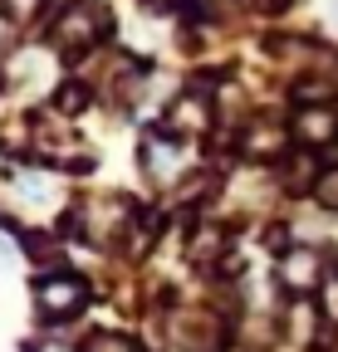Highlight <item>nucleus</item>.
<instances>
[{
	"instance_id": "nucleus-1",
	"label": "nucleus",
	"mask_w": 338,
	"mask_h": 352,
	"mask_svg": "<svg viewBox=\"0 0 338 352\" xmlns=\"http://www.w3.org/2000/svg\"><path fill=\"white\" fill-rule=\"evenodd\" d=\"M108 30H113V20H108V6H103V0H74V6L59 15V25H54V44L74 59V54H83V50H94Z\"/></svg>"
},
{
	"instance_id": "nucleus-2",
	"label": "nucleus",
	"mask_w": 338,
	"mask_h": 352,
	"mask_svg": "<svg viewBox=\"0 0 338 352\" xmlns=\"http://www.w3.org/2000/svg\"><path fill=\"white\" fill-rule=\"evenodd\" d=\"M34 298H39V314L45 318H74L89 303V284L78 274H50V279H39Z\"/></svg>"
},
{
	"instance_id": "nucleus-3",
	"label": "nucleus",
	"mask_w": 338,
	"mask_h": 352,
	"mask_svg": "<svg viewBox=\"0 0 338 352\" xmlns=\"http://www.w3.org/2000/svg\"><path fill=\"white\" fill-rule=\"evenodd\" d=\"M294 138H299L309 152L338 142V113L328 103H304L299 113H294Z\"/></svg>"
},
{
	"instance_id": "nucleus-4",
	"label": "nucleus",
	"mask_w": 338,
	"mask_h": 352,
	"mask_svg": "<svg viewBox=\"0 0 338 352\" xmlns=\"http://www.w3.org/2000/svg\"><path fill=\"white\" fill-rule=\"evenodd\" d=\"M279 274H284V284L294 289V294H314L319 289V279H324V259L314 254V250H289L284 254V264H279Z\"/></svg>"
},
{
	"instance_id": "nucleus-5",
	"label": "nucleus",
	"mask_w": 338,
	"mask_h": 352,
	"mask_svg": "<svg viewBox=\"0 0 338 352\" xmlns=\"http://www.w3.org/2000/svg\"><path fill=\"white\" fill-rule=\"evenodd\" d=\"M206 122H211V108H206L201 98H182V103L172 108V127H177V138H182V132H206Z\"/></svg>"
},
{
	"instance_id": "nucleus-6",
	"label": "nucleus",
	"mask_w": 338,
	"mask_h": 352,
	"mask_svg": "<svg viewBox=\"0 0 338 352\" xmlns=\"http://www.w3.org/2000/svg\"><path fill=\"white\" fill-rule=\"evenodd\" d=\"M319 176H324V171L314 166V157L299 152V157L284 166V186H289V191H304V186H319Z\"/></svg>"
},
{
	"instance_id": "nucleus-7",
	"label": "nucleus",
	"mask_w": 338,
	"mask_h": 352,
	"mask_svg": "<svg viewBox=\"0 0 338 352\" xmlns=\"http://www.w3.org/2000/svg\"><path fill=\"white\" fill-rule=\"evenodd\" d=\"M279 147H284V132H279V127H265V122L250 127V138H245V152H250V157H275Z\"/></svg>"
},
{
	"instance_id": "nucleus-8",
	"label": "nucleus",
	"mask_w": 338,
	"mask_h": 352,
	"mask_svg": "<svg viewBox=\"0 0 338 352\" xmlns=\"http://www.w3.org/2000/svg\"><path fill=\"white\" fill-rule=\"evenodd\" d=\"M83 352H142V347L133 338H123V333H94L83 342Z\"/></svg>"
},
{
	"instance_id": "nucleus-9",
	"label": "nucleus",
	"mask_w": 338,
	"mask_h": 352,
	"mask_svg": "<svg viewBox=\"0 0 338 352\" xmlns=\"http://www.w3.org/2000/svg\"><path fill=\"white\" fill-rule=\"evenodd\" d=\"M152 235H157V220H152V215H142V226H133V230H128V250H133V254H147Z\"/></svg>"
},
{
	"instance_id": "nucleus-10",
	"label": "nucleus",
	"mask_w": 338,
	"mask_h": 352,
	"mask_svg": "<svg viewBox=\"0 0 338 352\" xmlns=\"http://www.w3.org/2000/svg\"><path fill=\"white\" fill-rule=\"evenodd\" d=\"M0 10H6L10 20H20V25H25V20H34L39 10H45V0H0Z\"/></svg>"
},
{
	"instance_id": "nucleus-11",
	"label": "nucleus",
	"mask_w": 338,
	"mask_h": 352,
	"mask_svg": "<svg viewBox=\"0 0 338 352\" xmlns=\"http://www.w3.org/2000/svg\"><path fill=\"white\" fill-rule=\"evenodd\" d=\"M314 196H319V206H324V210H338V171H324V176H319Z\"/></svg>"
},
{
	"instance_id": "nucleus-12",
	"label": "nucleus",
	"mask_w": 338,
	"mask_h": 352,
	"mask_svg": "<svg viewBox=\"0 0 338 352\" xmlns=\"http://www.w3.org/2000/svg\"><path fill=\"white\" fill-rule=\"evenodd\" d=\"M59 103H64V113H78L83 103H89V94H83L78 83H69V88H59Z\"/></svg>"
},
{
	"instance_id": "nucleus-13",
	"label": "nucleus",
	"mask_w": 338,
	"mask_h": 352,
	"mask_svg": "<svg viewBox=\"0 0 338 352\" xmlns=\"http://www.w3.org/2000/svg\"><path fill=\"white\" fill-rule=\"evenodd\" d=\"M20 191L30 201H45V182H39V176H20Z\"/></svg>"
},
{
	"instance_id": "nucleus-14",
	"label": "nucleus",
	"mask_w": 338,
	"mask_h": 352,
	"mask_svg": "<svg viewBox=\"0 0 338 352\" xmlns=\"http://www.w3.org/2000/svg\"><path fill=\"white\" fill-rule=\"evenodd\" d=\"M284 6H289V0H265V10H270V15H275V10H284Z\"/></svg>"
},
{
	"instance_id": "nucleus-15",
	"label": "nucleus",
	"mask_w": 338,
	"mask_h": 352,
	"mask_svg": "<svg viewBox=\"0 0 338 352\" xmlns=\"http://www.w3.org/2000/svg\"><path fill=\"white\" fill-rule=\"evenodd\" d=\"M328 20H333V25H338V0H328Z\"/></svg>"
},
{
	"instance_id": "nucleus-16",
	"label": "nucleus",
	"mask_w": 338,
	"mask_h": 352,
	"mask_svg": "<svg viewBox=\"0 0 338 352\" xmlns=\"http://www.w3.org/2000/svg\"><path fill=\"white\" fill-rule=\"evenodd\" d=\"M162 6H187V0H162Z\"/></svg>"
},
{
	"instance_id": "nucleus-17",
	"label": "nucleus",
	"mask_w": 338,
	"mask_h": 352,
	"mask_svg": "<svg viewBox=\"0 0 338 352\" xmlns=\"http://www.w3.org/2000/svg\"><path fill=\"white\" fill-rule=\"evenodd\" d=\"M226 352H245V347H226Z\"/></svg>"
}]
</instances>
